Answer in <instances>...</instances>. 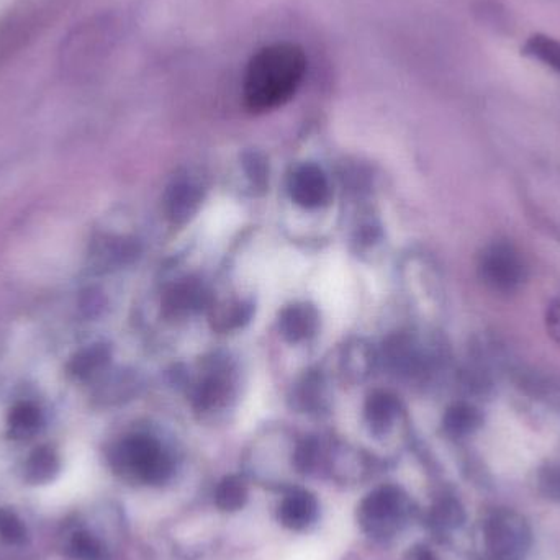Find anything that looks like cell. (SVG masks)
<instances>
[{
  "label": "cell",
  "mask_w": 560,
  "mask_h": 560,
  "mask_svg": "<svg viewBox=\"0 0 560 560\" xmlns=\"http://www.w3.org/2000/svg\"><path fill=\"white\" fill-rule=\"evenodd\" d=\"M308 59L302 46L279 41L249 59L243 79L244 107L266 113L287 104L302 86Z\"/></svg>",
  "instance_id": "6da1fadb"
},
{
  "label": "cell",
  "mask_w": 560,
  "mask_h": 560,
  "mask_svg": "<svg viewBox=\"0 0 560 560\" xmlns=\"http://www.w3.org/2000/svg\"><path fill=\"white\" fill-rule=\"evenodd\" d=\"M113 464L120 470L135 474L148 485L168 482L172 474V462L161 444L146 434H133L118 444L112 457Z\"/></svg>",
  "instance_id": "7a4b0ae2"
},
{
  "label": "cell",
  "mask_w": 560,
  "mask_h": 560,
  "mask_svg": "<svg viewBox=\"0 0 560 560\" xmlns=\"http://www.w3.org/2000/svg\"><path fill=\"white\" fill-rule=\"evenodd\" d=\"M479 276L493 292L513 294L526 279V264L513 244L495 241L479 256Z\"/></svg>",
  "instance_id": "3957f363"
},
{
  "label": "cell",
  "mask_w": 560,
  "mask_h": 560,
  "mask_svg": "<svg viewBox=\"0 0 560 560\" xmlns=\"http://www.w3.org/2000/svg\"><path fill=\"white\" fill-rule=\"evenodd\" d=\"M485 546L490 560H524L531 546V531L518 513L500 510L485 523Z\"/></svg>",
  "instance_id": "277c9868"
},
{
  "label": "cell",
  "mask_w": 560,
  "mask_h": 560,
  "mask_svg": "<svg viewBox=\"0 0 560 560\" xmlns=\"http://www.w3.org/2000/svg\"><path fill=\"white\" fill-rule=\"evenodd\" d=\"M405 513V497L395 487H382L364 498L359 506L362 528L371 534H385Z\"/></svg>",
  "instance_id": "5b68a950"
},
{
  "label": "cell",
  "mask_w": 560,
  "mask_h": 560,
  "mask_svg": "<svg viewBox=\"0 0 560 560\" xmlns=\"http://www.w3.org/2000/svg\"><path fill=\"white\" fill-rule=\"evenodd\" d=\"M290 197L303 208H318L330 199V186L325 172L315 164L295 169L289 179Z\"/></svg>",
  "instance_id": "8992f818"
},
{
  "label": "cell",
  "mask_w": 560,
  "mask_h": 560,
  "mask_svg": "<svg viewBox=\"0 0 560 560\" xmlns=\"http://www.w3.org/2000/svg\"><path fill=\"white\" fill-rule=\"evenodd\" d=\"M204 199L202 187L192 179L172 182L164 195V210L169 220L176 225L189 222L194 217Z\"/></svg>",
  "instance_id": "52a82bcc"
},
{
  "label": "cell",
  "mask_w": 560,
  "mask_h": 560,
  "mask_svg": "<svg viewBox=\"0 0 560 560\" xmlns=\"http://www.w3.org/2000/svg\"><path fill=\"white\" fill-rule=\"evenodd\" d=\"M318 312L310 303H294L284 308L279 317L280 335L289 343H300L317 333Z\"/></svg>",
  "instance_id": "ba28073f"
},
{
  "label": "cell",
  "mask_w": 560,
  "mask_h": 560,
  "mask_svg": "<svg viewBox=\"0 0 560 560\" xmlns=\"http://www.w3.org/2000/svg\"><path fill=\"white\" fill-rule=\"evenodd\" d=\"M317 515V498L305 490L290 493L279 508V521L289 529L307 528L315 521Z\"/></svg>",
  "instance_id": "9c48e42d"
},
{
  "label": "cell",
  "mask_w": 560,
  "mask_h": 560,
  "mask_svg": "<svg viewBox=\"0 0 560 560\" xmlns=\"http://www.w3.org/2000/svg\"><path fill=\"white\" fill-rule=\"evenodd\" d=\"M112 351L104 343H95L87 348L81 349L76 356L69 361L68 372L76 380L94 379L95 375L105 371L109 366Z\"/></svg>",
  "instance_id": "30bf717a"
},
{
  "label": "cell",
  "mask_w": 560,
  "mask_h": 560,
  "mask_svg": "<svg viewBox=\"0 0 560 560\" xmlns=\"http://www.w3.org/2000/svg\"><path fill=\"white\" fill-rule=\"evenodd\" d=\"M136 253H138V246L133 241L112 238V240H105L104 243L97 244L92 258L100 271H109V269L127 264L131 258H135Z\"/></svg>",
  "instance_id": "8fae6325"
},
{
  "label": "cell",
  "mask_w": 560,
  "mask_h": 560,
  "mask_svg": "<svg viewBox=\"0 0 560 560\" xmlns=\"http://www.w3.org/2000/svg\"><path fill=\"white\" fill-rule=\"evenodd\" d=\"M9 436L15 441L30 439L40 430L43 418L40 408L32 402H20L9 413Z\"/></svg>",
  "instance_id": "7c38bea8"
},
{
  "label": "cell",
  "mask_w": 560,
  "mask_h": 560,
  "mask_svg": "<svg viewBox=\"0 0 560 560\" xmlns=\"http://www.w3.org/2000/svg\"><path fill=\"white\" fill-rule=\"evenodd\" d=\"M59 472V459L48 446H41L28 457L25 464V480L33 485L48 484Z\"/></svg>",
  "instance_id": "4fadbf2b"
},
{
  "label": "cell",
  "mask_w": 560,
  "mask_h": 560,
  "mask_svg": "<svg viewBox=\"0 0 560 560\" xmlns=\"http://www.w3.org/2000/svg\"><path fill=\"white\" fill-rule=\"evenodd\" d=\"M398 403L389 393H374L367 400L366 418L374 433H385L397 416Z\"/></svg>",
  "instance_id": "5bb4252c"
},
{
  "label": "cell",
  "mask_w": 560,
  "mask_h": 560,
  "mask_svg": "<svg viewBox=\"0 0 560 560\" xmlns=\"http://www.w3.org/2000/svg\"><path fill=\"white\" fill-rule=\"evenodd\" d=\"M205 302V292L202 285L195 282H184L169 290L164 305L172 313H186L199 308Z\"/></svg>",
  "instance_id": "9a60e30c"
},
{
  "label": "cell",
  "mask_w": 560,
  "mask_h": 560,
  "mask_svg": "<svg viewBox=\"0 0 560 560\" xmlns=\"http://www.w3.org/2000/svg\"><path fill=\"white\" fill-rule=\"evenodd\" d=\"M248 500V490L236 477H226L215 490V503L222 511H238Z\"/></svg>",
  "instance_id": "2e32d148"
},
{
  "label": "cell",
  "mask_w": 560,
  "mask_h": 560,
  "mask_svg": "<svg viewBox=\"0 0 560 560\" xmlns=\"http://www.w3.org/2000/svg\"><path fill=\"white\" fill-rule=\"evenodd\" d=\"M480 425V415L472 407L467 405H456L449 408L444 416V428L454 436H464Z\"/></svg>",
  "instance_id": "e0dca14e"
},
{
  "label": "cell",
  "mask_w": 560,
  "mask_h": 560,
  "mask_svg": "<svg viewBox=\"0 0 560 560\" xmlns=\"http://www.w3.org/2000/svg\"><path fill=\"white\" fill-rule=\"evenodd\" d=\"M69 554L74 560H109V554L92 534L76 533L69 544Z\"/></svg>",
  "instance_id": "ac0fdd59"
},
{
  "label": "cell",
  "mask_w": 560,
  "mask_h": 560,
  "mask_svg": "<svg viewBox=\"0 0 560 560\" xmlns=\"http://www.w3.org/2000/svg\"><path fill=\"white\" fill-rule=\"evenodd\" d=\"M228 382L222 375H212L210 379L205 380L204 384H200L197 395H195V402L202 410L217 407L225 400L228 395Z\"/></svg>",
  "instance_id": "d6986e66"
},
{
  "label": "cell",
  "mask_w": 560,
  "mask_h": 560,
  "mask_svg": "<svg viewBox=\"0 0 560 560\" xmlns=\"http://www.w3.org/2000/svg\"><path fill=\"white\" fill-rule=\"evenodd\" d=\"M431 520L438 528L454 529L464 523L466 513H464L461 503L454 498H446L434 506L431 511Z\"/></svg>",
  "instance_id": "ffe728a7"
},
{
  "label": "cell",
  "mask_w": 560,
  "mask_h": 560,
  "mask_svg": "<svg viewBox=\"0 0 560 560\" xmlns=\"http://www.w3.org/2000/svg\"><path fill=\"white\" fill-rule=\"evenodd\" d=\"M0 538L10 546H22L27 541V529L15 513L0 508Z\"/></svg>",
  "instance_id": "44dd1931"
},
{
  "label": "cell",
  "mask_w": 560,
  "mask_h": 560,
  "mask_svg": "<svg viewBox=\"0 0 560 560\" xmlns=\"http://www.w3.org/2000/svg\"><path fill=\"white\" fill-rule=\"evenodd\" d=\"M251 317V307L244 303H236V305H225L220 312L215 315V323L220 330H231L243 325Z\"/></svg>",
  "instance_id": "7402d4cb"
},
{
  "label": "cell",
  "mask_w": 560,
  "mask_h": 560,
  "mask_svg": "<svg viewBox=\"0 0 560 560\" xmlns=\"http://www.w3.org/2000/svg\"><path fill=\"white\" fill-rule=\"evenodd\" d=\"M529 53L560 71V43L546 37H533L528 43Z\"/></svg>",
  "instance_id": "603a6c76"
},
{
  "label": "cell",
  "mask_w": 560,
  "mask_h": 560,
  "mask_svg": "<svg viewBox=\"0 0 560 560\" xmlns=\"http://www.w3.org/2000/svg\"><path fill=\"white\" fill-rule=\"evenodd\" d=\"M539 487L547 498L560 502V466H551L542 470Z\"/></svg>",
  "instance_id": "cb8c5ba5"
},
{
  "label": "cell",
  "mask_w": 560,
  "mask_h": 560,
  "mask_svg": "<svg viewBox=\"0 0 560 560\" xmlns=\"http://www.w3.org/2000/svg\"><path fill=\"white\" fill-rule=\"evenodd\" d=\"M317 462V446L313 443H303L295 454V466L300 472H308Z\"/></svg>",
  "instance_id": "d4e9b609"
},
{
  "label": "cell",
  "mask_w": 560,
  "mask_h": 560,
  "mask_svg": "<svg viewBox=\"0 0 560 560\" xmlns=\"http://www.w3.org/2000/svg\"><path fill=\"white\" fill-rule=\"evenodd\" d=\"M546 328L549 336L560 348V299L554 300L547 308Z\"/></svg>",
  "instance_id": "484cf974"
},
{
  "label": "cell",
  "mask_w": 560,
  "mask_h": 560,
  "mask_svg": "<svg viewBox=\"0 0 560 560\" xmlns=\"http://www.w3.org/2000/svg\"><path fill=\"white\" fill-rule=\"evenodd\" d=\"M246 171H248L249 177L253 179L254 184H264L266 182V166H264V161H261L256 154H251L249 159H246Z\"/></svg>",
  "instance_id": "4316f807"
},
{
  "label": "cell",
  "mask_w": 560,
  "mask_h": 560,
  "mask_svg": "<svg viewBox=\"0 0 560 560\" xmlns=\"http://www.w3.org/2000/svg\"><path fill=\"white\" fill-rule=\"evenodd\" d=\"M415 560H438V559H436V556H434L433 552L428 551L426 547H420V549H416Z\"/></svg>",
  "instance_id": "83f0119b"
}]
</instances>
